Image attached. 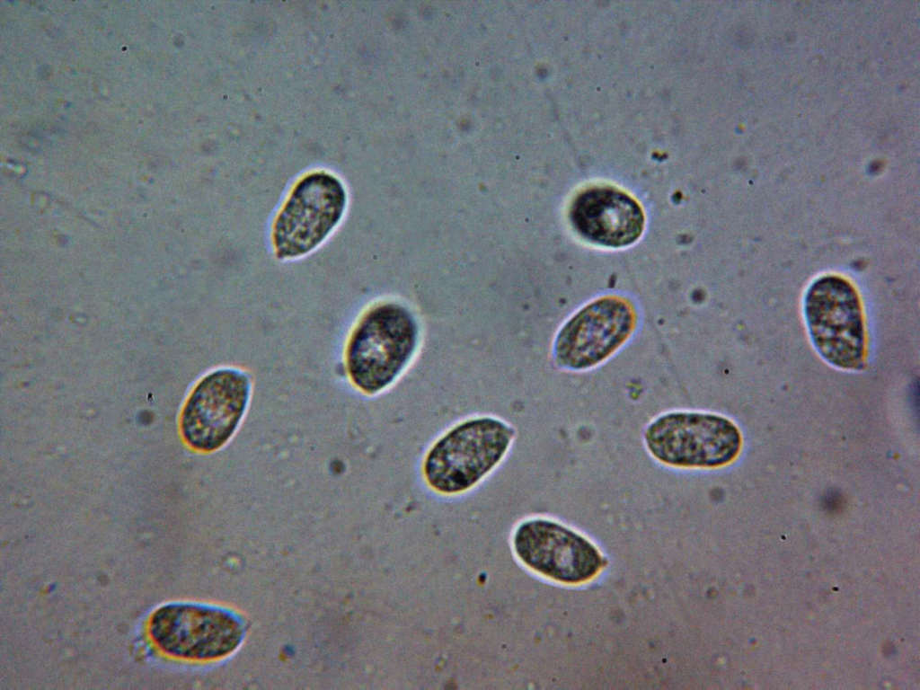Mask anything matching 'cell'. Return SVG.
Listing matches in <instances>:
<instances>
[{
    "instance_id": "cell-3",
    "label": "cell",
    "mask_w": 920,
    "mask_h": 690,
    "mask_svg": "<svg viewBox=\"0 0 920 690\" xmlns=\"http://www.w3.org/2000/svg\"><path fill=\"white\" fill-rule=\"evenodd\" d=\"M417 341V323L404 307L385 303L369 309L346 349V367L354 385L367 394L387 388L408 365Z\"/></svg>"
},
{
    "instance_id": "cell-1",
    "label": "cell",
    "mask_w": 920,
    "mask_h": 690,
    "mask_svg": "<svg viewBox=\"0 0 920 690\" xmlns=\"http://www.w3.org/2000/svg\"><path fill=\"white\" fill-rule=\"evenodd\" d=\"M515 435L510 424L493 416L456 424L427 451L421 465L426 483L445 495L470 490L502 461Z\"/></svg>"
},
{
    "instance_id": "cell-6",
    "label": "cell",
    "mask_w": 920,
    "mask_h": 690,
    "mask_svg": "<svg viewBox=\"0 0 920 690\" xmlns=\"http://www.w3.org/2000/svg\"><path fill=\"white\" fill-rule=\"evenodd\" d=\"M148 632L165 654L190 660H212L235 650L244 624L225 608L194 603H169L152 614Z\"/></svg>"
},
{
    "instance_id": "cell-2",
    "label": "cell",
    "mask_w": 920,
    "mask_h": 690,
    "mask_svg": "<svg viewBox=\"0 0 920 690\" xmlns=\"http://www.w3.org/2000/svg\"><path fill=\"white\" fill-rule=\"evenodd\" d=\"M643 444L658 463L677 469H714L739 456L742 438L721 414L675 410L659 414L644 428Z\"/></svg>"
},
{
    "instance_id": "cell-7",
    "label": "cell",
    "mask_w": 920,
    "mask_h": 690,
    "mask_svg": "<svg viewBox=\"0 0 920 690\" xmlns=\"http://www.w3.org/2000/svg\"><path fill=\"white\" fill-rule=\"evenodd\" d=\"M635 323L636 315L628 301L617 296L597 299L560 329L553 348L554 362L568 371L591 369L624 344Z\"/></svg>"
},
{
    "instance_id": "cell-10",
    "label": "cell",
    "mask_w": 920,
    "mask_h": 690,
    "mask_svg": "<svg viewBox=\"0 0 920 690\" xmlns=\"http://www.w3.org/2000/svg\"><path fill=\"white\" fill-rule=\"evenodd\" d=\"M569 217L580 237L611 248L635 243L645 224L639 203L612 186H594L579 192L571 203Z\"/></svg>"
},
{
    "instance_id": "cell-4",
    "label": "cell",
    "mask_w": 920,
    "mask_h": 690,
    "mask_svg": "<svg viewBox=\"0 0 920 690\" xmlns=\"http://www.w3.org/2000/svg\"><path fill=\"white\" fill-rule=\"evenodd\" d=\"M804 316L811 342L824 360L845 370L864 367L862 307L847 279L836 275L817 279L805 295Z\"/></svg>"
},
{
    "instance_id": "cell-9",
    "label": "cell",
    "mask_w": 920,
    "mask_h": 690,
    "mask_svg": "<svg viewBox=\"0 0 920 690\" xmlns=\"http://www.w3.org/2000/svg\"><path fill=\"white\" fill-rule=\"evenodd\" d=\"M513 547L528 568L563 583L588 580L604 565L598 550L584 536L546 518L522 522L515 531Z\"/></svg>"
},
{
    "instance_id": "cell-8",
    "label": "cell",
    "mask_w": 920,
    "mask_h": 690,
    "mask_svg": "<svg viewBox=\"0 0 920 690\" xmlns=\"http://www.w3.org/2000/svg\"><path fill=\"white\" fill-rule=\"evenodd\" d=\"M251 393L247 374L220 368L204 376L192 390L181 416V429L191 447L211 452L224 446L241 421Z\"/></svg>"
},
{
    "instance_id": "cell-5",
    "label": "cell",
    "mask_w": 920,
    "mask_h": 690,
    "mask_svg": "<svg viewBox=\"0 0 920 690\" xmlns=\"http://www.w3.org/2000/svg\"><path fill=\"white\" fill-rule=\"evenodd\" d=\"M346 203L344 186L333 174L320 171L301 178L272 225L276 257L295 259L314 250L337 226Z\"/></svg>"
}]
</instances>
